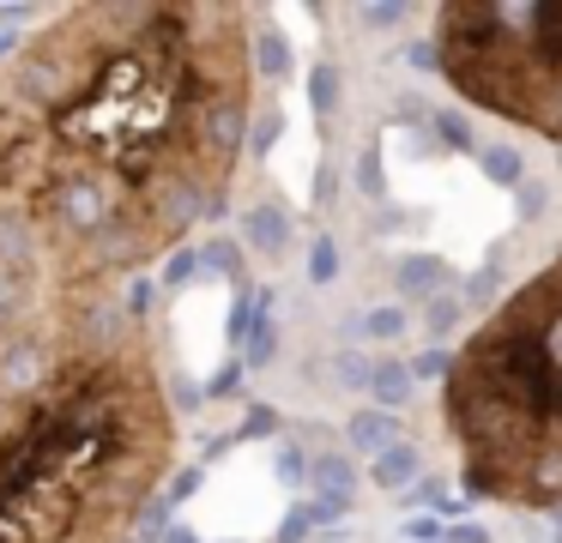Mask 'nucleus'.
<instances>
[{
	"label": "nucleus",
	"instance_id": "5",
	"mask_svg": "<svg viewBox=\"0 0 562 543\" xmlns=\"http://www.w3.org/2000/svg\"><path fill=\"white\" fill-rule=\"evenodd\" d=\"M55 284L25 212V109L0 60V350L55 308Z\"/></svg>",
	"mask_w": 562,
	"mask_h": 543
},
{
	"label": "nucleus",
	"instance_id": "1",
	"mask_svg": "<svg viewBox=\"0 0 562 543\" xmlns=\"http://www.w3.org/2000/svg\"><path fill=\"white\" fill-rule=\"evenodd\" d=\"M248 31L236 0H79L0 55L55 296L122 290L224 217L255 121Z\"/></svg>",
	"mask_w": 562,
	"mask_h": 543
},
{
	"label": "nucleus",
	"instance_id": "6",
	"mask_svg": "<svg viewBox=\"0 0 562 543\" xmlns=\"http://www.w3.org/2000/svg\"><path fill=\"white\" fill-rule=\"evenodd\" d=\"M351 441L369 446V453H381V446L393 441V417H381V410H363V417L351 422Z\"/></svg>",
	"mask_w": 562,
	"mask_h": 543
},
{
	"label": "nucleus",
	"instance_id": "3",
	"mask_svg": "<svg viewBox=\"0 0 562 543\" xmlns=\"http://www.w3.org/2000/svg\"><path fill=\"white\" fill-rule=\"evenodd\" d=\"M441 429L472 495L562 507V253L448 357Z\"/></svg>",
	"mask_w": 562,
	"mask_h": 543
},
{
	"label": "nucleus",
	"instance_id": "9",
	"mask_svg": "<svg viewBox=\"0 0 562 543\" xmlns=\"http://www.w3.org/2000/svg\"><path fill=\"white\" fill-rule=\"evenodd\" d=\"M436 278H441L436 260H405V284H412V290H429Z\"/></svg>",
	"mask_w": 562,
	"mask_h": 543
},
{
	"label": "nucleus",
	"instance_id": "11",
	"mask_svg": "<svg viewBox=\"0 0 562 543\" xmlns=\"http://www.w3.org/2000/svg\"><path fill=\"white\" fill-rule=\"evenodd\" d=\"M417 374H448V357H436V350H429V357L417 362Z\"/></svg>",
	"mask_w": 562,
	"mask_h": 543
},
{
	"label": "nucleus",
	"instance_id": "7",
	"mask_svg": "<svg viewBox=\"0 0 562 543\" xmlns=\"http://www.w3.org/2000/svg\"><path fill=\"white\" fill-rule=\"evenodd\" d=\"M412 471H417V453H412V446H387V453L375 459V477H381V483H405Z\"/></svg>",
	"mask_w": 562,
	"mask_h": 543
},
{
	"label": "nucleus",
	"instance_id": "8",
	"mask_svg": "<svg viewBox=\"0 0 562 543\" xmlns=\"http://www.w3.org/2000/svg\"><path fill=\"white\" fill-rule=\"evenodd\" d=\"M375 393L387 398V405H400V398L412 393V381H405V369H381V374H375Z\"/></svg>",
	"mask_w": 562,
	"mask_h": 543
},
{
	"label": "nucleus",
	"instance_id": "4",
	"mask_svg": "<svg viewBox=\"0 0 562 543\" xmlns=\"http://www.w3.org/2000/svg\"><path fill=\"white\" fill-rule=\"evenodd\" d=\"M436 67L465 103L562 145V0H448Z\"/></svg>",
	"mask_w": 562,
	"mask_h": 543
},
{
	"label": "nucleus",
	"instance_id": "2",
	"mask_svg": "<svg viewBox=\"0 0 562 543\" xmlns=\"http://www.w3.org/2000/svg\"><path fill=\"white\" fill-rule=\"evenodd\" d=\"M176 465V410L122 290L61 296L0 350V543H134Z\"/></svg>",
	"mask_w": 562,
	"mask_h": 543
},
{
	"label": "nucleus",
	"instance_id": "10",
	"mask_svg": "<svg viewBox=\"0 0 562 543\" xmlns=\"http://www.w3.org/2000/svg\"><path fill=\"white\" fill-rule=\"evenodd\" d=\"M484 163H490V176H496V181H520V157H514V151H490Z\"/></svg>",
	"mask_w": 562,
	"mask_h": 543
}]
</instances>
